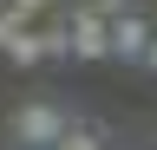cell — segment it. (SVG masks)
I'll return each instance as SVG.
<instances>
[{"mask_svg":"<svg viewBox=\"0 0 157 150\" xmlns=\"http://www.w3.org/2000/svg\"><path fill=\"white\" fill-rule=\"evenodd\" d=\"M144 46H151V20H144V13H118V20H111V59L137 65Z\"/></svg>","mask_w":157,"mask_h":150,"instance_id":"3","label":"cell"},{"mask_svg":"<svg viewBox=\"0 0 157 150\" xmlns=\"http://www.w3.org/2000/svg\"><path fill=\"white\" fill-rule=\"evenodd\" d=\"M85 13H98V20H118V13H137V0H78Z\"/></svg>","mask_w":157,"mask_h":150,"instance_id":"6","label":"cell"},{"mask_svg":"<svg viewBox=\"0 0 157 150\" xmlns=\"http://www.w3.org/2000/svg\"><path fill=\"white\" fill-rule=\"evenodd\" d=\"M144 72H157V33H151V46H144V59H137Z\"/></svg>","mask_w":157,"mask_h":150,"instance_id":"7","label":"cell"},{"mask_svg":"<svg viewBox=\"0 0 157 150\" xmlns=\"http://www.w3.org/2000/svg\"><path fill=\"white\" fill-rule=\"evenodd\" d=\"M0 7H7L20 26H46V20H66V13H59V0H0Z\"/></svg>","mask_w":157,"mask_h":150,"instance_id":"4","label":"cell"},{"mask_svg":"<svg viewBox=\"0 0 157 150\" xmlns=\"http://www.w3.org/2000/svg\"><path fill=\"white\" fill-rule=\"evenodd\" d=\"M66 46H72V59H111V20L72 7L66 13Z\"/></svg>","mask_w":157,"mask_h":150,"instance_id":"2","label":"cell"},{"mask_svg":"<svg viewBox=\"0 0 157 150\" xmlns=\"http://www.w3.org/2000/svg\"><path fill=\"white\" fill-rule=\"evenodd\" d=\"M52 150H105V144H98V130H85V124H66V137H59Z\"/></svg>","mask_w":157,"mask_h":150,"instance_id":"5","label":"cell"},{"mask_svg":"<svg viewBox=\"0 0 157 150\" xmlns=\"http://www.w3.org/2000/svg\"><path fill=\"white\" fill-rule=\"evenodd\" d=\"M66 111H52V104H20L13 111V137H20V150H52L59 137H66Z\"/></svg>","mask_w":157,"mask_h":150,"instance_id":"1","label":"cell"}]
</instances>
